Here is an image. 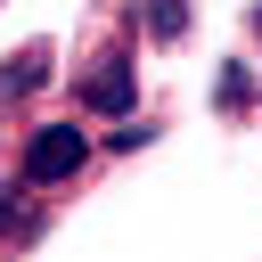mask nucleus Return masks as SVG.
I'll return each mask as SVG.
<instances>
[{
  "mask_svg": "<svg viewBox=\"0 0 262 262\" xmlns=\"http://www.w3.org/2000/svg\"><path fill=\"white\" fill-rule=\"evenodd\" d=\"M188 33V0H147V41H180Z\"/></svg>",
  "mask_w": 262,
  "mask_h": 262,
  "instance_id": "5",
  "label": "nucleus"
},
{
  "mask_svg": "<svg viewBox=\"0 0 262 262\" xmlns=\"http://www.w3.org/2000/svg\"><path fill=\"white\" fill-rule=\"evenodd\" d=\"M0 237H33V205H25V172L0 180Z\"/></svg>",
  "mask_w": 262,
  "mask_h": 262,
  "instance_id": "4",
  "label": "nucleus"
},
{
  "mask_svg": "<svg viewBox=\"0 0 262 262\" xmlns=\"http://www.w3.org/2000/svg\"><path fill=\"white\" fill-rule=\"evenodd\" d=\"M90 164V131H74V123H33L25 131V188H66L74 172Z\"/></svg>",
  "mask_w": 262,
  "mask_h": 262,
  "instance_id": "1",
  "label": "nucleus"
},
{
  "mask_svg": "<svg viewBox=\"0 0 262 262\" xmlns=\"http://www.w3.org/2000/svg\"><path fill=\"white\" fill-rule=\"evenodd\" d=\"M74 106H90V115H131V106H139V66H131V49H98V57L82 66V82H74Z\"/></svg>",
  "mask_w": 262,
  "mask_h": 262,
  "instance_id": "2",
  "label": "nucleus"
},
{
  "mask_svg": "<svg viewBox=\"0 0 262 262\" xmlns=\"http://www.w3.org/2000/svg\"><path fill=\"white\" fill-rule=\"evenodd\" d=\"M246 98H254V82H246V74L229 66V74H221V106H246Z\"/></svg>",
  "mask_w": 262,
  "mask_h": 262,
  "instance_id": "6",
  "label": "nucleus"
},
{
  "mask_svg": "<svg viewBox=\"0 0 262 262\" xmlns=\"http://www.w3.org/2000/svg\"><path fill=\"white\" fill-rule=\"evenodd\" d=\"M49 82V49H16L8 66H0V106H16V98H33Z\"/></svg>",
  "mask_w": 262,
  "mask_h": 262,
  "instance_id": "3",
  "label": "nucleus"
}]
</instances>
